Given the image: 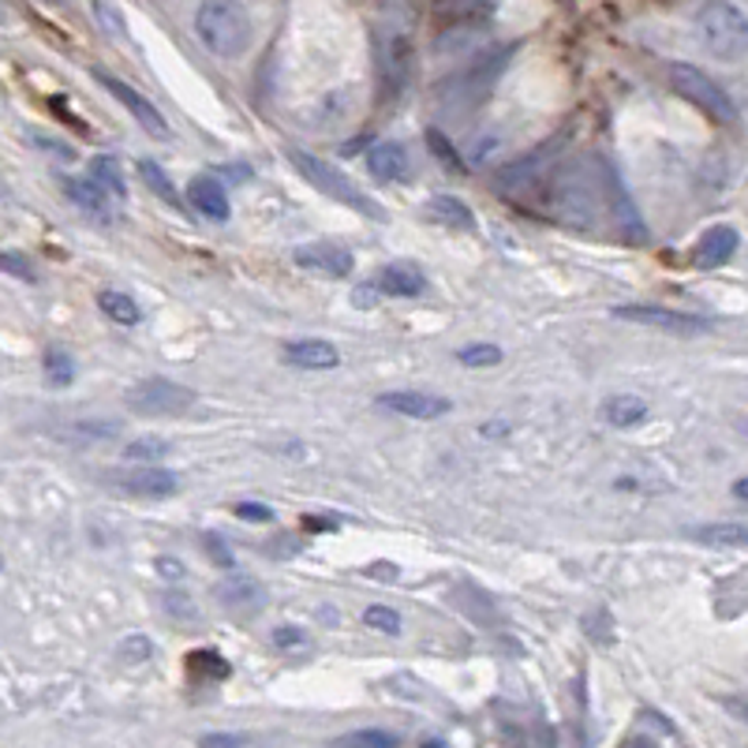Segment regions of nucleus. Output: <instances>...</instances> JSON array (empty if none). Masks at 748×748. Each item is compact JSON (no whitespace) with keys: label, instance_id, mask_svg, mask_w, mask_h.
<instances>
[{"label":"nucleus","instance_id":"1","mask_svg":"<svg viewBox=\"0 0 748 748\" xmlns=\"http://www.w3.org/2000/svg\"><path fill=\"white\" fill-rule=\"evenodd\" d=\"M547 206L561 225L580 229V232H592L599 225V214L610 210L603 157L576 154L573 162L558 165L547 184Z\"/></svg>","mask_w":748,"mask_h":748},{"label":"nucleus","instance_id":"2","mask_svg":"<svg viewBox=\"0 0 748 748\" xmlns=\"http://www.w3.org/2000/svg\"><path fill=\"white\" fill-rule=\"evenodd\" d=\"M195 34L214 56L236 61L251 49L254 23L240 0H202L195 12Z\"/></svg>","mask_w":748,"mask_h":748},{"label":"nucleus","instance_id":"3","mask_svg":"<svg viewBox=\"0 0 748 748\" xmlns=\"http://www.w3.org/2000/svg\"><path fill=\"white\" fill-rule=\"evenodd\" d=\"M696 34L715 61L737 64L748 56V15L730 0H704L696 12Z\"/></svg>","mask_w":748,"mask_h":748},{"label":"nucleus","instance_id":"4","mask_svg":"<svg viewBox=\"0 0 748 748\" xmlns=\"http://www.w3.org/2000/svg\"><path fill=\"white\" fill-rule=\"evenodd\" d=\"M289 162L297 165L303 180H311L322 195H330V199L344 202V206H349V210H360V214H367V218H386L378 202L367 199V195H363L360 187L349 180V176H344L341 169H333V165H326V162H322V157H314V154L297 150V146H292V150H289Z\"/></svg>","mask_w":748,"mask_h":748},{"label":"nucleus","instance_id":"5","mask_svg":"<svg viewBox=\"0 0 748 748\" xmlns=\"http://www.w3.org/2000/svg\"><path fill=\"white\" fill-rule=\"evenodd\" d=\"M666 75H671L674 91L682 94L688 105H696L700 113L711 116V121H718V124H734L737 121V110H734L730 94H726L707 72H700V67L671 64V67H666Z\"/></svg>","mask_w":748,"mask_h":748},{"label":"nucleus","instance_id":"6","mask_svg":"<svg viewBox=\"0 0 748 748\" xmlns=\"http://www.w3.org/2000/svg\"><path fill=\"white\" fill-rule=\"evenodd\" d=\"M124 405L135 416H180L195 405V389L173 378H143L124 393Z\"/></svg>","mask_w":748,"mask_h":748},{"label":"nucleus","instance_id":"7","mask_svg":"<svg viewBox=\"0 0 748 748\" xmlns=\"http://www.w3.org/2000/svg\"><path fill=\"white\" fill-rule=\"evenodd\" d=\"M614 319H625V322H640V326H658L666 333H677V337H688V333H707L704 319H693V314H677V311H666V308H652V303H622V308L610 311Z\"/></svg>","mask_w":748,"mask_h":748},{"label":"nucleus","instance_id":"8","mask_svg":"<svg viewBox=\"0 0 748 748\" xmlns=\"http://www.w3.org/2000/svg\"><path fill=\"white\" fill-rule=\"evenodd\" d=\"M97 83H102L105 91H110L116 102H121L124 110L132 113L135 121H139L146 132L154 135V139H169V121H165L162 110H157L150 97H143L139 91H135V86H127V83H121V79H113V75H105V72H97Z\"/></svg>","mask_w":748,"mask_h":748},{"label":"nucleus","instance_id":"9","mask_svg":"<svg viewBox=\"0 0 748 748\" xmlns=\"http://www.w3.org/2000/svg\"><path fill=\"white\" fill-rule=\"evenodd\" d=\"M606 206H610V218H614V225L622 229L625 240H633V243L647 240L644 221H640L636 206H633V199H628L622 176H617V169H610V165H606Z\"/></svg>","mask_w":748,"mask_h":748},{"label":"nucleus","instance_id":"10","mask_svg":"<svg viewBox=\"0 0 748 748\" xmlns=\"http://www.w3.org/2000/svg\"><path fill=\"white\" fill-rule=\"evenodd\" d=\"M382 408L401 412L408 419H441L453 408L446 397H435V393H416V389H393L378 397Z\"/></svg>","mask_w":748,"mask_h":748},{"label":"nucleus","instance_id":"11","mask_svg":"<svg viewBox=\"0 0 748 748\" xmlns=\"http://www.w3.org/2000/svg\"><path fill=\"white\" fill-rule=\"evenodd\" d=\"M184 199L191 202L195 210L202 214V218H210V221H229V214H232L229 195H225L221 180H218V176H210V173L195 176V180L187 184V195H184Z\"/></svg>","mask_w":748,"mask_h":748},{"label":"nucleus","instance_id":"12","mask_svg":"<svg viewBox=\"0 0 748 748\" xmlns=\"http://www.w3.org/2000/svg\"><path fill=\"white\" fill-rule=\"evenodd\" d=\"M292 259H297V266H303V270L326 273V278H349L352 273V254L337 248V243H303Z\"/></svg>","mask_w":748,"mask_h":748},{"label":"nucleus","instance_id":"13","mask_svg":"<svg viewBox=\"0 0 748 748\" xmlns=\"http://www.w3.org/2000/svg\"><path fill=\"white\" fill-rule=\"evenodd\" d=\"M737 243H741L737 229H730V225H715V229H707L700 240H696L693 262L700 266V270H715V266H723V262L734 259Z\"/></svg>","mask_w":748,"mask_h":748},{"label":"nucleus","instance_id":"14","mask_svg":"<svg viewBox=\"0 0 748 748\" xmlns=\"http://www.w3.org/2000/svg\"><path fill=\"white\" fill-rule=\"evenodd\" d=\"M121 487L127 490V495H135V498H173L176 487H180V479H176L169 468L143 465V468H135V471H127V476H121Z\"/></svg>","mask_w":748,"mask_h":748},{"label":"nucleus","instance_id":"15","mask_svg":"<svg viewBox=\"0 0 748 748\" xmlns=\"http://www.w3.org/2000/svg\"><path fill=\"white\" fill-rule=\"evenodd\" d=\"M284 363H292V367H303V371H330L341 363V352L333 349L330 341L322 337H303V341H292L284 344Z\"/></svg>","mask_w":748,"mask_h":748},{"label":"nucleus","instance_id":"16","mask_svg":"<svg viewBox=\"0 0 748 748\" xmlns=\"http://www.w3.org/2000/svg\"><path fill=\"white\" fill-rule=\"evenodd\" d=\"M374 289L386 292V297L412 300V297H419V292L427 289V278H423V273H419V266H412V262H393V266H386V270L378 273Z\"/></svg>","mask_w":748,"mask_h":748},{"label":"nucleus","instance_id":"17","mask_svg":"<svg viewBox=\"0 0 748 748\" xmlns=\"http://www.w3.org/2000/svg\"><path fill=\"white\" fill-rule=\"evenodd\" d=\"M61 184H64L67 199H72L83 214H91V218H97V221H110L113 218V214H110V199H105V187L97 184V180H72V176H64Z\"/></svg>","mask_w":748,"mask_h":748},{"label":"nucleus","instance_id":"18","mask_svg":"<svg viewBox=\"0 0 748 748\" xmlns=\"http://www.w3.org/2000/svg\"><path fill=\"white\" fill-rule=\"evenodd\" d=\"M367 169L378 176V180H401V176L408 173L405 146H401V143H378V146H371Z\"/></svg>","mask_w":748,"mask_h":748},{"label":"nucleus","instance_id":"19","mask_svg":"<svg viewBox=\"0 0 748 748\" xmlns=\"http://www.w3.org/2000/svg\"><path fill=\"white\" fill-rule=\"evenodd\" d=\"M427 218L438 225H449V229H465V232L476 229V214L460 199H453V195H435V199L427 202Z\"/></svg>","mask_w":748,"mask_h":748},{"label":"nucleus","instance_id":"20","mask_svg":"<svg viewBox=\"0 0 748 748\" xmlns=\"http://www.w3.org/2000/svg\"><path fill=\"white\" fill-rule=\"evenodd\" d=\"M97 308H102L105 319H113L116 326H139V322H143L139 303H135L121 289H102V292H97Z\"/></svg>","mask_w":748,"mask_h":748},{"label":"nucleus","instance_id":"21","mask_svg":"<svg viewBox=\"0 0 748 748\" xmlns=\"http://www.w3.org/2000/svg\"><path fill=\"white\" fill-rule=\"evenodd\" d=\"M647 416V401L644 397H633V393H617V397H610L603 405V419L610 427H636L640 419Z\"/></svg>","mask_w":748,"mask_h":748},{"label":"nucleus","instance_id":"22","mask_svg":"<svg viewBox=\"0 0 748 748\" xmlns=\"http://www.w3.org/2000/svg\"><path fill=\"white\" fill-rule=\"evenodd\" d=\"M693 539L704 547H715V550H745L748 528L745 524H707V528H696Z\"/></svg>","mask_w":748,"mask_h":748},{"label":"nucleus","instance_id":"23","mask_svg":"<svg viewBox=\"0 0 748 748\" xmlns=\"http://www.w3.org/2000/svg\"><path fill=\"white\" fill-rule=\"evenodd\" d=\"M139 176L157 199H162L165 206H173V210H180V206L187 202V199H180V187L169 180V173H165L157 162H139Z\"/></svg>","mask_w":748,"mask_h":748},{"label":"nucleus","instance_id":"24","mask_svg":"<svg viewBox=\"0 0 748 748\" xmlns=\"http://www.w3.org/2000/svg\"><path fill=\"white\" fill-rule=\"evenodd\" d=\"M218 599L232 610H248L262 603V588L254 580H225V584H218Z\"/></svg>","mask_w":748,"mask_h":748},{"label":"nucleus","instance_id":"25","mask_svg":"<svg viewBox=\"0 0 748 748\" xmlns=\"http://www.w3.org/2000/svg\"><path fill=\"white\" fill-rule=\"evenodd\" d=\"M91 180H97V184L105 187V191L116 195V199H124V195H127L121 162H116V157H110V154H102V157H94V162H91Z\"/></svg>","mask_w":748,"mask_h":748},{"label":"nucleus","instance_id":"26","mask_svg":"<svg viewBox=\"0 0 748 748\" xmlns=\"http://www.w3.org/2000/svg\"><path fill=\"white\" fill-rule=\"evenodd\" d=\"M333 748H397V734L389 730H352L341 734Z\"/></svg>","mask_w":748,"mask_h":748},{"label":"nucleus","instance_id":"27","mask_svg":"<svg viewBox=\"0 0 748 748\" xmlns=\"http://www.w3.org/2000/svg\"><path fill=\"white\" fill-rule=\"evenodd\" d=\"M427 146H430V154L438 157L446 169H453V173H460L465 176L468 169H465V157L457 154V146H453L449 139H446V132L441 127H427Z\"/></svg>","mask_w":748,"mask_h":748},{"label":"nucleus","instance_id":"28","mask_svg":"<svg viewBox=\"0 0 748 748\" xmlns=\"http://www.w3.org/2000/svg\"><path fill=\"white\" fill-rule=\"evenodd\" d=\"M42 363H45V378L53 382V386H67V382L75 378V360L67 356L64 349H56V344H53V349H45Z\"/></svg>","mask_w":748,"mask_h":748},{"label":"nucleus","instance_id":"29","mask_svg":"<svg viewBox=\"0 0 748 748\" xmlns=\"http://www.w3.org/2000/svg\"><path fill=\"white\" fill-rule=\"evenodd\" d=\"M124 457L127 460H146V465H154V460L169 457V446H165L162 438H135L124 446Z\"/></svg>","mask_w":748,"mask_h":748},{"label":"nucleus","instance_id":"30","mask_svg":"<svg viewBox=\"0 0 748 748\" xmlns=\"http://www.w3.org/2000/svg\"><path fill=\"white\" fill-rule=\"evenodd\" d=\"M457 360L465 367H495V363H501V349L498 344H465L457 352Z\"/></svg>","mask_w":748,"mask_h":748},{"label":"nucleus","instance_id":"31","mask_svg":"<svg viewBox=\"0 0 748 748\" xmlns=\"http://www.w3.org/2000/svg\"><path fill=\"white\" fill-rule=\"evenodd\" d=\"M363 625L393 636V633H401V614H397V610H389V606H382V603H374V606L363 610Z\"/></svg>","mask_w":748,"mask_h":748},{"label":"nucleus","instance_id":"32","mask_svg":"<svg viewBox=\"0 0 748 748\" xmlns=\"http://www.w3.org/2000/svg\"><path fill=\"white\" fill-rule=\"evenodd\" d=\"M187 671H191L195 677H199V671L225 677V674H229V666H225L221 655H214V652H195L191 658H187Z\"/></svg>","mask_w":748,"mask_h":748},{"label":"nucleus","instance_id":"33","mask_svg":"<svg viewBox=\"0 0 748 748\" xmlns=\"http://www.w3.org/2000/svg\"><path fill=\"white\" fill-rule=\"evenodd\" d=\"M498 0H441V8L453 15H479V12H490Z\"/></svg>","mask_w":748,"mask_h":748},{"label":"nucleus","instance_id":"34","mask_svg":"<svg viewBox=\"0 0 748 748\" xmlns=\"http://www.w3.org/2000/svg\"><path fill=\"white\" fill-rule=\"evenodd\" d=\"M232 513L243 517V520H259V524H270V520H273V509L270 506H259V501H240V506H236Z\"/></svg>","mask_w":748,"mask_h":748},{"label":"nucleus","instance_id":"35","mask_svg":"<svg viewBox=\"0 0 748 748\" xmlns=\"http://www.w3.org/2000/svg\"><path fill=\"white\" fill-rule=\"evenodd\" d=\"M273 647H284V652H289V647H308V633H303V628L284 625L273 633Z\"/></svg>","mask_w":748,"mask_h":748},{"label":"nucleus","instance_id":"36","mask_svg":"<svg viewBox=\"0 0 748 748\" xmlns=\"http://www.w3.org/2000/svg\"><path fill=\"white\" fill-rule=\"evenodd\" d=\"M150 652H154V644L146 636H132V640H124V647H121V655L124 658H132V663H139V658H150Z\"/></svg>","mask_w":748,"mask_h":748},{"label":"nucleus","instance_id":"37","mask_svg":"<svg viewBox=\"0 0 748 748\" xmlns=\"http://www.w3.org/2000/svg\"><path fill=\"white\" fill-rule=\"evenodd\" d=\"M0 266H4L8 273H15V278H23V281H34V270H31V266L23 262V254H15V251H4V254H0Z\"/></svg>","mask_w":748,"mask_h":748},{"label":"nucleus","instance_id":"38","mask_svg":"<svg viewBox=\"0 0 748 748\" xmlns=\"http://www.w3.org/2000/svg\"><path fill=\"white\" fill-rule=\"evenodd\" d=\"M243 745V737H236V734H210V737H202V748H240Z\"/></svg>","mask_w":748,"mask_h":748},{"label":"nucleus","instance_id":"39","mask_svg":"<svg viewBox=\"0 0 748 748\" xmlns=\"http://www.w3.org/2000/svg\"><path fill=\"white\" fill-rule=\"evenodd\" d=\"M34 143H38V146H45V150H53V154H61L64 162H72V157H75V150H72V146H67V143H49L45 135H34Z\"/></svg>","mask_w":748,"mask_h":748},{"label":"nucleus","instance_id":"40","mask_svg":"<svg viewBox=\"0 0 748 748\" xmlns=\"http://www.w3.org/2000/svg\"><path fill=\"white\" fill-rule=\"evenodd\" d=\"M206 547H214V554H218V558H214V561H218V565H232V554H229V547H225L218 536H206Z\"/></svg>","mask_w":748,"mask_h":748},{"label":"nucleus","instance_id":"41","mask_svg":"<svg viewBox=\"0 0 748 748\" xmlns=\"http://www.w3.org/2000/svg\"><path fill=\"white\" fill-rule=\"evenodd\" d=\"M97 15H102V23L110 27L113 34H124V23H116V15H113L110 4H97Z\"/></svg>","mask_w":748,"mask_h":748},{"label":"nucleus","instance_id":"42","mask_svg":"<svg viewBox=\"0 0 748 748\" xmlns=\"http://www.w3.org/2000/svg\"><path fill=\"white\" fill-rule=\"evenodd\" d=\"M221 173L229 176V180H251L248 165H221Z\"/></svg>","mask_w":748,"mask_h":748},{"label":"nucleus","instance_id":"43","mask_svg":"<svg viewBox=\"0 0 748 748\" xmlns=\"http://www.w3.org/2000/svg\"><path fill=\"white\" fill-rule=\"evenodd\" d=\"M157 569H162V573H169V576H176V580L184 576V565H173V561H165V558H157Z\"/></svg>","mask_w":748,"mask_h":748},{"label":"nucleus","instance_id":"44","mask_svg":"<svg viewBox=\"0 0 748 748\" xmlns=\"http://www.w3.org/2000/svg\"><path fill=\"white\" fill-rule=\"evenodd\" d=\"M734 498L748 501V479H737V484H734Z\"/></svg>","mask_w":748,"mask_h":748},{"label":"nucleus","instance_id":"45","mask_svg":"<svg viewBox=\"0 0 748 748\" xmlns=\"http://www.w3.org/2000/svg\"><path fill=\"white\" fill-rule=\"evenodd\" d=\"M622 748H655V741H647V737H633V741H625Z\"/></svg>","mask_w":748,"mask_h":748},{"label":"nucleus","instance_id":"46","mask_svg":"<svg viewBox=\"0 0 748 748\" xmlns=\"http://www.w3.org/2000/svg\"><path fill=\"white\" fill-rule=\"evenodd\" d=\"M730 711H734V715H741L745 723H748V704H730Z\"/></svg>","mask_w":748,"mask_h":748},{"label":"nucleus","instance_id":"47","mask_svg":"<svg viewBox=\"0 0 748 748\" xmlns=\"http://www.w3.org/2000/svg\"><path fill=\"white\" fill-rule=\"evenodd\" d=\"M45 4H67V0H45Z\"/></svg>","mask_w":748,"mask_h":748}]
</instances>
